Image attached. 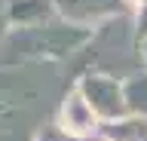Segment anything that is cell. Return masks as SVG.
<instances>
[{
  "label": "cell",
  "instance_id": "cell-1",
  "mask_svg": "<svg viewBox=\"0 0 147 141\" xmlns=\"http://www.w3.org/2000/svg\"><path fill=\"white\" fill-rule=\"evenodd\" d=\"M92 40V28L55 19L37 28H9L0 40V65L16 67L28 61H61Z\"/></svg>",
  "mask_w": 147,
  "mask_h": 141
},
{
  "label": "cell",
  "instance_id": "cell-2",
  "mask_svg": "<svg viewBox=\"0 0 147 141\" xmlns=\"http://www.w3.org/2000/svg\"><path fill=\"white\" fill-rule=\"evenodd\" d=\"M77 89L83 92V98L92 104V111L98 113L101 123L107 120H119V117H129V101H126V83L117 80L113 74H104V71H86V74L77 80Z\"/></svg>",
  "mask_w": 147,
  "mask_h": 141
},
{
  "label": "cell",
  "instance_id": "cell-3",
  "mask_svg": "<svg viewBox=\"0 0 147 141\" xmlns=\"http://www.w3.org/2000/svg\"><path fill=\"white\" fill-rule=\"evenodd\" d=\"M55 9L64 22L74 25H101V22H113L132 9L129 0H55Z\"/></svg>",
  "mask_w": 147,
  "mask_h": 141
},
{
  "label": "cell",
  "instance_id": "cell-4",
  "mask_svg": "<svg viewBox=\"0 0 147 141\" xmlns=\"http://www.w3.org/2000/svg\"><path fill=\"white\" fill-rule=\"evenodd\" d=\"M58 126H61L67 135L74 138H92V135H98L101 129V120L98 113L92 111V104L83 98V92L77 89V83L67 89V95L61 98V107H58Z\"/></svg>",
  "mask_w": 147,
  "mask_h": 141
},
{
  "label": "cell",
  "instance_id": "cell-5",
  "mask_svg": "<svg viewBox=\"0 0 147 141\" xmlns=\"http://www.w3.org/2000/svg\"><path fill=\"white\" fill-rule=\"evenodd\" d=\"M55 19H61L55 9V0H6L9 28H37Z\"/></svg>",
  "mask_w": 147,
  "mask_h": 141
},
{
  "label": "cell",
  "instance_id": "cell-6",
  "mask_svg": "<svg viewBox=\"0 0 147 141\" xmlns=\"http://www.w3.org/2000/svg\"><path fill=\"white\" fill-rule=\"evenodd\" d=\"M98 135H104V141H144L147 117L129 113V117H119V120H107V123H101Z\"/></svg>",
  "mask_w": 147,
  "mask_h": 141
},
{
  "label": "cell",
  "instance_id": "cell-7",
  "mask_svg": "<svg viewBox=\"0 0 147 141\" xmlns=\"http://www.w3.org/2000/svg\"><path fill=\"white\" fill-rule=\"evenodd\" d=\"M126 101L132 113L147 117V74H135L126 80Z\"/></svg>",
  "mask_w": 147,
  "mask_h": 141
},
{
  "label": "cell",
  "instance_id": "cell-8",
  "mask_svg": "<svg viewBox=\"0 0 147 141\" xmlns=\"http://www.w3.org/2000/svg\"><path fill=\"white\" fill-rule=\"evenodd\" d=\"M34 141H89V138H74V135H67V132L58 126V123H52V126H46V129L37 132Z\"/></svg>",
  "mask_w": 147,
  "mask_h": 141
},
{
  "label": "cell",
  "instance_id": "cell-9",
  "mask_svg": "<svg viewBox=\"0 0 147 141\" xmlns=\"http://www.w3.org/2000/svg\"><path fill=\"white\" fill-rule=\"evenodd\" d=\"M147 40V3L138 6V16H135V43H144Z\"/></svg>",
  "mask_w": 147,
  "mask_h": 141
},
{
  "label": "cell",
  "instance_id": "cell-10",
  "mask_svg": "<svg viewBox=\"0 0 147 141\" xmlns=\"http://www.w3.org/2000/svg\"><path fill=\"white\" fill-rule=\"evenodd\" d=\"M138 55H141V61H144V67H147V40L138 43Z\"/></svg>",
  "mask_w": 147,
  "mask_h": 141
},
{
  "label": "cell",
  "instance_id": "cell-11",
  "mask_svg": "<svg viewBox=\"0 0 147 141\" xmlns=\"http://www.w3.org/2000/svg\"><path fill=\"white\" fill-rule=\"evenodd\" d=\"M129 3H132V6H144L147 0H129Z\"/></svg>",
  "mask_w": 147,
  "mask_h": 141
},
{
  "label": "cell",
  "instance_id": "cell-12",
  "mask_svg": "<svg viewBox=\"0 0 147 141\" xmlns=\"http://www.w3.org/2000/svg\"><path fill=\"white\" fill-rule=\"evenodd\" d=\"M144 141H147V138H144Z\"/></svg>",
  "mask_w": 147,
  "mask_h": 141
}]
</instances>
